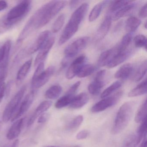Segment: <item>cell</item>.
Returning a JSON list of instances; mask_svg holds the SVG:
<instances>
[{
	"label": "cell",
	"mask_w": 147,
	"mask_h": 147,
	"mask_svg": "<svg viewBox=\"0 0 147 147\" xmlns=\"http://www.w3.org/2000/svg\"><path fill=\"white\" fill-rule=\"evenodd\" d=\"M89 42V38L88 37H82L76 39L73 42L68 45L65 50L66 59L72 58L77 55L80 51L86 48Z\"/></svg>",
	"instance_id": "5"
},
{
	"label": "cell",
	"mask_w": 147,
	"mask_h": 147,
	"mask_svg": "<svg viewBox=\"0 0 147 147\" xmlns=\"http://www.w3.org/2000/svg\"><path fill=\"white\" fill-rule=\"evenodd\" d=\"M74 96V95L66 93L64 96L61 97L57 100L55 107L57 109H61L69 105H70Z\"/></svg>",
	"instance_id": "29"
},
{
	"label": "cell",
	"mask_w": 147,
	"mask_h": 147,
	"mask_svg": "<svg viewBox=\"0 0 147 147\" xmlns=\"http://www.w3.org/2000/svg\"><path fill=\"white\" fill-rule=\"evenodd\" d=\"M139 147H147V139H146V136L144 137V139L142 142L140 144Z\"/></svg>",
	"instance_id": "48"
},
{
	"label": "cell",
	"mask_w": 147,
	"mask_h": 147,
	"mask_svg": "<svg viewBox=\"0 0 147 147\" xmlns=\"http://www.w3.org/2000/svg\"><path fill=\"white\" fill-rule=\"evenodd\" d=\"M144 27L145 29H147V22H145L144 24Z\"/></svg>",
	"instance_id": "50"
},
{
	"label": "cell",
	"mask_w": 147,
	"mask_h": 147,
	"mask_svg": "<svg viewBox=\"0 0 147 147\" xmlns=\"http://www.w3.org/2000/svg\"><path fill=\"white\" fill-rule=\"evenodd\" d=\"M51 36V32L50 31L45 30L39 34L34 43L30 47L28 50L29 54H32L39 51L45 43Z\"/></svg>",
	"instance_id": "12"
},
{
	"label": "cell",
	"mask_w": 147,
	"mask_h": 147,
	"mask_svg": "<svg viewBox=\"0 0 147 147\" xmlns=\"http://www.w3.org/2000/svg\"><path fill=\"white\" fill-rule=\"evenodd\" d=\"M83 117L82 115H78L68 125V129L73 130L77 129L82 123Z\"/></svg>",
	"instance_id": "38"
},
{
	"label": "cell",
	"mask_w": 147,
	"mask_h": 147,
	"mask_svg": "<svg viewBox=\"0 0 147 147\" xmlns=\"http://www.w3.org/2000/svg\"><path fill=\"white\" fill-rule=\"evenodd\" d=\"M108 2L109 1H104L99 2L94 6L89 14V20L90 22H93L97 20Z\"/></svg>",
	"instance_id": "22"
},
{
	"label": "cell",
	"mask_w": 147,
	"mask_h": 147,
	"mask_svg": "<svg viewBox=\"0 0 147 147\" xmlns=\"http://www.w3.org/2000/svg\"><path fill=\"white\" fill-rule=\"evenodd\" d=\"M132 39V35L131 33H128L123 37L121 40V43L119 46H118V49L120 51H125L128 49L129 46Z\"/></svg>",
	"instance_id": "32"
},
{
	"label": "cell",
	"mask_w": 147,
	"mask_h": 147,
	"mask_svg": "<svg viewBox=\"0 0 147 147\" xmlns=\"http://www.w3.org/2000/svg\"><path fill=\"white\" fill-rule=\"evenodd\" d=\"M106 73L105 70H101L96 74L93 81L88 86V92L91 94L92 95L98 94L105 86L104 79Z\"/></svg>",
	"instance_id": "7"
},
{
	"label": "cell",
	"mask_w": 147,
	"mask_h": 147,
	"mask_svg": "<svg viewBox=\"0 0 147 147\" xmlns=\"http://www.w3.org/2000/svg\"><path fill=\"white\" fill-rule=\"evenodd\" d=\"M122 86V83L119 81H117L112 84L110 86L104 90V92L101 94L100 97L102 98H105L110 96L113 92Z\"/></svg>",
	"instance_id": "31"
},
{
	"label": "cell",
	"mask_w": 147,
	"mask_h": 147,
	"mask_svg": "<svg viewBox=\"0 0 147 147\" xmlns=\"http://www.w3.org/2000/svg\"><path fill=\"white\" fill-rule=\"evenodd\" d=\"M55 42V38L54 36H51L44 44L39 49V51L36 57V59L34 61V66H38L39 63L42 62L46 58L53 47Z\"/></svg>",
	"instance_id": "10"
},
{
	"label": "cell",
	"mask_w": 147,
	"mask_h": 147,
	"mask_svg": "<svg viewBox=\"0 0 147 147\" xmlns=\"http://www.w3.org/2000/svg\"><path fill=\"white\" fill-rule=\"evenodd\" d=\"M65 18L66 17L64 14H61L58 16L52 26V31L53 33H57L61 30L64 24Z\"/></svg>",
	"instance_id": "35"
},
{
	"label": "cell",
	"mask_w": 147,
	"mask_h": 147,
	"mask_svg": "<svg viewBox=\"0 0 147 147\" xmlns=\"http://www.w3.org/2000/svg\"><path fill=\"white\" fill-rule=\"evenodd\" d=\"M122 95V92H119L113 96L103 98L92 107L91 111L92 113L103 111L117 104Z\"/></svg>",
	"instance_id": "6"
},
{
	"label": "cell",
	"mask_w": 147,
	"mask_h": 147,
	"mask_svg": "<svg viewBox=\"0 0 147 147\" xmlns=\"http://www.w3.org/2000/svg\"><path fill=\"white\" fill-rule=\"evenodd\" d=\"M13 83V82L12 81H10L8 82L7 86H6L5 93V94L7 96L9 94L12 86Z\"/></svg>",
	"instance_id": "45"
},
{
	"label": "cell",
	"mask_w": 147,
	"mask_h": 147,
	"mask_svg": "<svg viewBox=\"0 0 147 147\" xmlns=\"http://www.w3.org/2000/svg\"><path fill=\"white\" fill-rule=\"evenodd\" d=\"M89 100V97L87 94L85 92L81 93L76 96H74L69 107L73 109H79L86 105Z\"/></svg>",
	"instance_id": "19"
},
{
	"label": "cell",
	"mask_w": 147,
	"mask_h": 147,
	"mask_svg": "<svg viewBox=\"0 0 147 147\" xmlns=\"http://www.w3.org/2000/svg\"><path fill=\"white\" fill-rule=\"evenodd\" d=\"M111 18L110 16H107L100 26L94 37V40L96 42L101 41L108 33L111 25Z\"/></svg>",
	"instance_id": "11"
},
{
	"label": "cell",
	"mask_w": 147,
	"mask_h": 147,
	"mask_svg": "<svg viewBox=\"0 0 147 147\" xmlns=\"http://www.w3.org/2000/svg\"><path fill=\"white\" fill-rule=\"evenodd\" d=\"M147 61H144L138 67L134 74L133 79L135 82H139L143 79L147 72Z\"/></svg>",
	"instance_id": "27"
},
{
	"label": "cell",
	"mask_w": 147,
	"mask_h": 147,
	"mask_svg": "<svg viewBox=\"0 0 147 147\" xmlns=\"http://www.w3.org/2000/svg\"><path fill=\"white\" fill-rule=\"evenodd\" d=\"M88 6L87 3H83L74 12L60 37L58 42L59 45L66 43L77 32L87 12Z\"/></svg>",
	"instance_id": "1"
},
{
	"label": "cell",
	"mask_w": 147,
	"mask_h": 147,
	"mask_svg": "<svg viewBox=\"0 0 147 147\" xmlns=\"http://www.w3.org/2000/svg\"><path fill=\"white\" fill-rule=\"evenodd\" d=\"M141 24V21L135 17H131L126 20L125 30L129 33L135 31L139 27Z\"/></svg>",
	"instance_id": "25"
},
{
	"label": "cell",
	"mask_w": 147,
	"mask_h": 147,
	"mask_svg": "<svg viewBox=\"0 0 147 147\" xmlns=\"http://www.w3.org/2000/svg\"><path fill=\"white\" fill-rule=\"evenodd\" d=\"M49 118V114L48 113H44L39 116L38 122L39 123H45Z\"/></svg>",
	"instance_id": "43"
},
{
	"label": "cell",
	"mask_w": 147,
	"mask_h": 147,
	"mask_svg": "<svg viewBox=\"0 0 147 147\" xmlns=\"http://www.w3.org/2000/svg\"><path fill=\"white\" fill-rule=\"evenodd\" d=\"M2 125H3V123L1 121H0V131L1 130V128L2 127Z\"/></svg>",
	"instance_id": "49"
},
{
	"label": "cell",
	"mask_w": 147,
	"mask_h": 147,
	"mask_svg": "<svg viewBox=\"0 0 147 147\" xmlns=\"http://www.w3.org/2000/svg\"><path fill=\"white\" fill-rule=\"evenodd\" d=\"M133 111V102H126L120 106L114 120L112 129L113 134H119L125 129L132 117Z\"/></svg>",
	"instance_id": "2"
},
{
	"label": "cell",
	"mask_w": 147,
	"mask_h": 147,
	"mask_svg": "<svg viewBox=\"0 0 147 147\" xmlns=\"http://www.w3.org/2000/svg\"><path fill=\"white\" fill-rule=\"evenodd\" d=\"M34 99V91H32L25 97L24 100L21 103L18 110L17 112L13 116L11 121L12 122L16 121L26 113L32 105Z\"/></svg>",
	"instance_id": "8"
},
{
	"label": "cell",
	"mask_w": 147,
	"mask_h": 147,
	"mask_svg": "<svg viewBox=\"0 0 147 147\" xmlns=\"http://www.w3.org/2000/svg\"><path fill=\"white\" fill-rule=\"evenodd\" d=\"M64 1H52L43 5V13L37 29L48 24L67 5Z\"/></svg>",
	"instance_id": "3"
},
{
	"label": "cell",
	"mask_w": 147,
	"mask_h": 147,
	"mask_svg": "<svg viewBox=\"0 0 147 147\" xmlns=\"http://www.w3.org/2000/svg\"><path fill=\"white\" fill-rule=\"evenodd\" d=\"M11 46V41L8 40L0 48V68H5L7 67Z\"/></svg>",
	"instance_id": "16"
},
{
	"label": "cell",
	"mask_w": 147,
	"mask_h": 147,
	"mask_svg": "<svg viewBox=\"0 0 147 147\" xmlns=\"http://www.w3.org/2000/svg\"><path fill=\"white\" fill-rule=\"evenodd\" d=\"M24 123V119H17L13 123L7 134V138L9 140H13L19 136Z\"/></svg>",
	"instance_id": "17"
},
{
	"label": "cell",
	"mask_w": 147,
	"mask_h": 147,
	"mask_svg": "<svg viewBox=\"0 0 147 147\" xmlns=\"http://www.w3.org/2000/svg\"><path fill=\"white\" fill-rule=\"evenodd\" d=\"M147 80L145 79L129 93V97H137L146 94L147 91Z\"/></svg>",
	"instance_id": "23"
},
{
	"label": "cell",
	"mask_w": 147,
	"mask_h": 147,
	"mask_svg": "<svg viewBox=\"0 0 147 147\" xmlns=\"http://www.w3.org/2000/svg\"><path fill=\"white\" fill-rule=\"evenodd\" d=\"M62 91V88L60 85H54L49 88L45 92V97L49 99H55L60 96Z\"/></svg>",
	"instance_id": "26"
},
{
	"label": "cell",
	"mask_w": 147,
	"mask_h": 147,
	"mask_svg": "<svg viewBox=\"0 0 147 147\" xmlns=\"http://www.w3.org/2000/svg\"><path fill=\"white\" fill-rule=\"evenodd\" d=\"M7 7L8 5L5 1H0V11L5 10Z\"/></svg>",
	"instance_id": "46"
},
{
	"label": "cell",
	"mask_w": 147,
	"mask_h": 147,
	"mask_svg": "<svg viewBox=\"0 0 147 147\" xmlns=\"http://www.w3.org/2000/svg\"><path fill=\"white\" fill-rule=\"evenodd\" d=\"M81 84V82L80 81L77 82L75 83L72 85L70 88L68 89L67 92L66 93L68 94H71L72 95H74L75 94L76 92V91L78 90Z\"/></svg>",
	"instance_id": "40"
},
{
	"label": "cell",
	"mask_w": 147,
	"mask_h": 147,
	"mask_svg": "<svg viewBox=\"0 0 147 147\" xmlns=\"http://www.w3.org/2000/svg\"><path fill=\"white\" fill-rule=\"evenodd\" d=\"M82 2V1H70L69 3V7L71 9H74V8L77 6L79 4Z\"/></svg>",
	"instance_id": "47"
},
{
	"label": "cell",
	"mask_w": 147,
	"mask_h": 147,
	"mask_svg": "<svg viewBox=\"0 0 147 147\" xmlns=\"http://www.w3.org/2000/svg\"><path fill=\"white\" fill-rule=\"evenodd\" d=\"M32 62V59H30L26 62L20 68L17 76V80L18 82H20L25 78L30 69Z\"/></svg>",
	"instance_id": "24"
},
{
	"label": "cell",
	"mask_w": 147,
	"mask_h": 147,
	"mask_svg": "<svg viewBox=\"0 0 147 147\" xmlns=\"http://www.w3.org/2000/svg\"><path fill=\"white\" fill-rule=\"evenodd\" d=\"M57 147V146H46V147Z\"/></svg>",
	"instance_id": "51"
},
{
	"label": "cell",
	"mask_w": 147,
	"mask_h": 147,
	"mask_svg": "<svg viewBox=\"0 0 147 147\" xmlns=\"http://www.w3.org/2000/svg\"><path fill=\"white\" fill-rule=\"evenodd\" d=\"M133 1H112L110 6V11L111 12H116L122 7Z\"/></svg>",
	"instance_id": "33"
},
{
	"label": "cell",
	"mask_w": 147,
	"mask_h": 147,
	"mask_svg": "<svg viewBox=\"0 0 147 147\" xmlns=\"http://www.w3.org/2000/svg\"><path fill=\"white\" fill-rule=\"evenodd\" d=\"M136 6V3H134V1H133V2L123 7L115 12L113 17V18H111L112 20H113L114 21H116L121 18L127 16L130 14L133 11V10H134Z\"/></svg>",
	"instance_id": "21"
},
{
	"label": "cell",
	"mask_w": 147,
	"mask_h": 147,
	"mask_svg": "<svg viewBox=\"0 0 147 147\" xmlns=\"http://www.w3.org/2000/svg\"><path fill=\"white\" fill-rule=\"evenodd\" d=\"M95 70V66L93 64L84 65L80 69L77 76L79 78H85L92 75Z\"/></svg>",
	"instance_id": "30"
},
{
	"label": "cell",
	"mask_w": 147,
	"mask_h": 147,
	"mask_svg": "<svg viewBox=\"0 0 147 147\" xmlns=\"http://www.w3.org/2000/svg\"><path fill=\"white\" fill-rule=\"evenodd\" d=\"M86 59V56L84 55L80 56L75 59L66 72V78L68 80H71L77 76L80 69L84 65Z\"/></svg>",
	"instance_id": "9"
},
{
	"label": "cell",
	"mask_w": 147,
	"mask_h": 147,
	"mask_svg": "<svg viewBox=\"0 0 147 147\" xmlns=\"http://www.w3.org/2000/svg\"><path fill=\"white\" fill-rule=\"evenodd\" d=\"M117 47L110 49L103 52L99 57L98 65L100 67L107 66L112 60L117 51Z\"/></svg>",
	"instance_id": "18"
},
{
	"label": "cell",
	"mask_w": 147,
	"mask_h": 147,
	"mask_svg": "<svg viewBox=\"0 0 147 147\" xmlns=\"http://www.w3.org/2000/svg\"><path fill=\"white\" fill-rule=\"evenodd\" d=\"M72 147H80V146H78V145H76V146H73Z\"/></svg>",
	"instance_id": "52"
},
{
	"label": "cell",
	"mask_w": 147,
	"mask_h": 147,
	"mask_svg": "<svg viewBox=\"0 0 147 147\" xmlns=\"http://www.w3.org/2000/svg\"><path fill=\"white\" fill-rule=\"evenodd\" d=\"M147 117H146L141 123V125H140L137 130V134L136 135L139 142H140L143 138L144 137L147 135Z\"/></svg>",
	"instance_id": "36"
},
{
	"label": "cell",
	"mask_w": 147,
	"mask_h": 147,
	"mask_svg": "<svg viewBox=\"0 0 147 147\" xmlns=\"http://www.w3.org/2000/svg\"><path fill=\"white\" fill-rule=\"evenodd\" d=\"M133 70V65L128 63L121 66L115 73V78L121 80L128 79L132 74Z\"/></svg>",
	"instance_id": "20"
},
{
	"label": "cell",
	"mask_w": 147,
	"mask_h": 147,
	"mask_svg": "<svg viewBox=\"0 0 147 147\" xmlns=\"http://www.w3.org/2000/svg\"><path fill=\"white\" fill-rule=\"evenodd\" d=\"M147 100L146 99L140 106L135 116V120L136 123H142L143 120L147 117Z\"/></svg>",
	"instance_id": "28"
},
{
	"label": "cell",
	"mask_w": 147,
	"mask_h": 147,
	"mask_svg": "<svg viewBox=\"0 0 147 147\" xmlns=\"http://www.w3.org/2000/svg\"><path fill=\"white\" fill-rule=\"evenodd\" d=\"M26 89V86L22 87L7 105L2 115L3 122L7 123L11 120L24 97Z\"/></svg>",
	"instance_id": "4"
},
{
	"label": "cell",
	"mask_w": 147,
	"mask_h": 147,
	"mask_svg": "<svg viewBox=\"0 0 147 147\" xmlns=\"http://www.w3.org/2000/svg\"><path fill=\"white\" fill-rule=\"evenodd\" d=\"M45 65L43 62H41L38 65L37 68L36 69L32 80L31 85H33L35 83L37 80L39 78L42 73L44 71Z\"/></svg>",
	"instance_id": "39"
},
{
	"label": "cell",
	"mask_w": 147,
	"mask_h": 147,
	"mask_svg": "<svg viewBox=\"0 0 147 147\" xmlns=\"http://www.w3.org/2000/svg\"><path fill=\"white\" fill-rule=\"evenodd\" d=\"M135 46L136 48H145L146 49L147 46V39L146 37L143 35H138L136 36L134 38Z\"/></svg>",
	"instance_id": "37"
},
{
	"label": "cell",
	"mask_w": 147,
	"mask_h": 147,
	"mask_svg": "<svg viewBox=\"0 0 147 147\" xmlns=\"http://www.w3.org/2000/svg\"><path fill=\"white\" fill-rule=\"evenodd\" d=\"M52 102L50 100H45L37 107L27 122V126H30L34 123L35 120L39 116L46 111L52 105Z\"/></svg>",
	"instance_id": "13"
},
{
	"label": "cell",
	"mask_w": 147,
	"mask_h": 147,
	"mask_svg": "<svg viewBox=\"0 0 147 147\" xmlns=\"http://www.w3.org/2000/svg\"><path fill=\"white\" fill-rule=\"evenodd\" d=\"M138 16L142 18H144L147 17V4H145L139 11Z\"/></svg>",
	"instance_id": "44"
},
{
	"label": "cell",
	"mask_w": 147,
	"mask_h": 147,
	"mask_svg": "<svg viewBox=\"0 0 147 147\" xmlns=\"http://www.w3.org/2000/svg\"><path fill=\"white\" fill-rule=\"evenodd\" d=\"M131 51L128 49L125 51H120L117 49V51L112 60L107 65V67L113 68L124 62L130 55Z\"/></svg>",
	"instance_id": "15"
},
{
	"label": "cell",
	"mask_w": 147,
	"mask_h": 147,
	"mask_svg": "<svg viewBox=\"0 0 147 147\" xmlns=\"http://www.w3.org/2000/svg\"><path fill=\"white\" fill-rule=\"evenodd\" d=\"M7 75V68H0V84L4 82V80Z\"/></svg>",
	"instance_id": "42"
},
{
	"label": "cell",
	"mask_w": 147,
	"mask_h": 147,
	"mask_svg": "<svg viewBox=\"0 0 147 147\" xmlns=\"http://www.w3.org/2000/svg\"><path fill=\"white\" fill-rule=\"evenodd\" d=\"M89 135V131L87 130H83L81 131L77 134L76 136V138L78 140H82L86 139Z\"/></svg>",
	"instance_id": "41"
},
{
	"label": "cell",
	"mask_w": 147,
	"mask_h": 147,
	"mask_svg": "<svg viewBox=\"0 0 147 147\" xmlns=\"http://www.w3.org/2000/svg\"><path fill=\"white\" fill-rule=\"evenodd\" d=\"M139 143L136 134H131L126 137L122 147H136Z\"/></svg>",
	"instance_id": "34"
},
{
	"label": "cell",
	"mask_w": 147,
	"mask_h": 147,
	"mask_svg": "<svg viewBox=\"0 0 147 147\" xmlns=\"http://www.w3.org/2000/svg\"><path fill=\"white\" fill-rule=\"evenodd\" d=\"M55 68L53 66L49 67L44 70L35 83L32 86V88L38 89L44 86L49 80L55 73Z\"/></svg>",
	"instance_id": "14"
}]
</instances>
